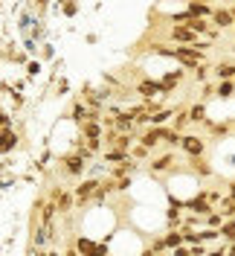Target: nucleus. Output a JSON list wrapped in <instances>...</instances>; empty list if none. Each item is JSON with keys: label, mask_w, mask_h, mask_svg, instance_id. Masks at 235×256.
<instances>
[{"label": "nucleus", "mask_w": 235, "mask_h": 256, "mask_svg": "<svg viewBox=\"0 0 235 256\" xmlns=\"http://www.w3.org/2000/svg\"><path fill=\"white\" fill-rule=\"evenodd\" d=\"M64 256H78V254H76V250H67V254H64Z\"/></svg>", "instance_id": "nucleus-35"}, {"label": "nucleus", "mask_w": 235, "mask_h": 256, "mask_svg": "<svg viewBox=\"0 0 235 256\" xmlns=\"http://www.w3.org/2000/svg\"><path fill=\"white\" fill-rule=\"evenodd\" d=\"M166 248H183V233H169L166 236Z\"/></svg>", "instance_id": "nucleus-22"}, {"label": "nucleus", "mask_w": 235, "mask_h": 256, "mask_svg": "<svg viewBox=\"0 0 235 256\" xmlns=\"http://www.w3.org/2000/svg\"><path fill=\"white\" fill-rule=\"evenodd\" d=\"M209 254V250H206L204 244H195V248H192V256H206Z\"/></svg>", "instance_id": "nucleus-30"}, {"label": "nucleus", "mask_w": 235, "mask_h": 256, "mask_svg": "<svg viewBox=\"0 0 235 256\" xmlns=\"http://www.w3.org/2000/svg\"><path fill=\"white\" fill-rule=\"evenodd\" d=\"M64 163H67V172H70V175H81V169L87 166V163H84V158H81L78 152H76V154H70Z\"/></svg>", "instance_id": "nucleus-11"}, {"label": "nucleus", "mask_w": 235, "mask_h": 256, "mask_svg": "<svg viewBox=\"0 0 235 256\" xmlns=\"http://www.w3.org/2000/svg\"><path fill=\"white\" fill-rule=\"evenodd\" d=\"M192 169H195L198 175H212V166H209L204 158H192Z\"/></svg>", "instance_id": "nucleus-19"}, {"label": "nucleus", "mask_w": 235, "mask_h": 256, "mask_svg": "<svg viewBox=\"0 0 235 256\" xmlns=\"http://www.w3.org/2000/svg\"><path fill=\"white\" fill-rule=\"evenodd\" d=\"M183 79V70H174V73H166V76H163V94H169V90H172L174 84H177V82Z\"/></svg>", "instance_id": "nucleus-12"}, {"label": "nucleus", "mask_w": 235, "mask_h": 256, "mask_svg": "<svg viewBox=\"0 0 235 256\" xmlns=\"http://www.w3.org/2000/svg\"><path fill=\"white\" fill-rule=\"evenodd\" d=\"M186 122H192V120H189V111H180L177 114V120H174V131H180Z\"/></svg>", "instance_id": "nucleus-25"}, {"label": "nucleus", "mask_w": 235, "mask_h": 256, "mask_svg": "<svg viewBox=\"0 0 235 256\" xmlns=\"http://www.w3.org/2000/svg\"><path fill=\"white\" fill-rule=\"evenodd\" d=\"M221 236V230H215V227H206V230H201V242H212V239H218Z\"/></svg>", "instance_id": "nucleus-24"}, {"label": "nucleus", "mask_w": 235, "mask_h": 256, "mask_svg": "<svg viewBox=\"0 0 235 256\" xmlns=\"http://www.w3.org/2000/svg\"><path fill=\"white\" fill-rule=\"evenodd\" d=\"M96 190H99V180H84L81 186H76V198L81 201V204H84L90 195H96Z\"/></svg>", "instance_id": "nucleus-10"}, {"label": "nucleus", "mask_w": 235, "mask_h": 256, "mask_svg": "<svg viewBox=\"0 0 235 256\" xmlns=\"http://www.w3.org/2000/svg\"><path fill=\"white\" fill-rule=\"evenodd\" d=\"M230 198H235V180L230 184Z\"/></svg>", "instance_id": "nucleus-34"}, {"label": "nucleus", "mask_w": 235, "mask_h": 256, "mask_svg": "<svg viewBox=\"0 0 235 256\" xmlns=\"http://www.w3.org/2000/svg\"><path fill=\"white\" fill-rule=\"evenodd\" d=\"M186 210H192L195 216H209V212H215V207H212V201H209L206 192H198L192 201H186Z\"/></svg>", "instance_id": "nucleus-3"}, {"label": "nucleus", "mask_w": 235, "mask_h": 256, "mask_svg": "<svg viewBox=\"0 0 235 256\" xmlns=\"http://www.w3.org/2000/svg\"><path fill=\"white\" fill-rule=\"evenodd\" d=\"M174 58L183 64V67H189V70H195V67H201L204 64V50L201 47H174Z\"/></svg>", "instance_id": "nucleus-1"}, {"label": "nucleus", "mask_w": 235, "mask_h": 256, "mask_svg": "<svg viewBox=\"0 0 235 256\" xmlns=\"http://www.w3.org/2000/svg\"><path fill=\"white\" fill-rule=\"evenodd\" d=\"M224 222H227V218H224V216H221L218 210H215V212H209V216H206V227H215V230H221V227H224Z\"/></svg>", "instance_id": "nucleus-21"}, {"label": "nucleus", "mask_w": 235, "mask_h": 256, "mask_svg": "<svg viewBox=\"0 0 235 256\" xmlns=\"http://www.w3.org/2000/svg\"><path fill=\"white\" fill-rule=\"evenodd\" d=\"M172 163H174L172 154H163V158H157L154 163H151V169H154V172H166V169H172Z\"/></svg>", "instance_id": "nucleus-15"}, {"label": "nucleus", "mask_w": 235, "mask_h": 256, "mask_svg": "<svg viewBox=\"0 0 235 256\" xmlns=\"http://www.w3.org/2000/svg\"><path fill=\"white\" fill-rule=\"evenodd\" d=\"M157 256H160V254H157Z\"/></svg>", "instance_id": "nucleus-37"}, {"label": "nucleus", "mask_w": 235, "mask_h": 256, "mask_svg": "<svg viewBox=\"0 0 235 256\" xmlns=\"http://www.w3.org/2000/svg\"><path fill=\"white\" fill-rule=\"evenodd\" d=\"M227 256H235V242H230V250H227Z\"/></svg>", "instance_id": "nucleus-33"}, {"label": "nucleus", "mask_w": 235, "mask_h": 256, "mask_svg": "<svg viewBox=\"0 0 235 256\" xmlns=\"http://www.w3.org/2000/svg\"><path fill=\"white\" fill-rule=\"evenodd\" d=\"M180 146H183V152H186L189 158H204V152H206V140L198 137V134H183Z\"/></svg>", "instance_id": "nucleus-2"}, {"label": "nucleus", "mask_w": 235, "mask_h": 256, "mask_svg": "<svg viewBox=\"0 0 235 256\" xmlns=\"http://www.w3.org/2000/svg\"><path fill=\"white\" fill-rule=\"evenodd\" d=\"M206 256H227V250H209Z\"/></svg>", "instance_id": "nucleus-32"}, {"label": "nucleus", "mask_w": 235, "mask_h": 256, "mask_svg": "<svg viewBox=\"0 0 235 256\" xmlns=\"http://www.w3.org/2000/svg\"><path fill=\"white\" fill-rule=\"evenodd\" d=\"M189 120H192V122H206V105L204 102H198V105L189 108Z\"/></svg>", "instance_id": "nucleus-13"}, {"label": "nucleus", "mask_w": 235, "mask_h": 256, "mask_svg": "<svg viewBox=\"0 0 235 256\" xmlns=\"http://www.w3.org/2000/svg\"><path fill=\"white\" fill-rule=\"evenodd\" d=\"M163 140H166V143H172V146H180V140H183V134H180V131H169V128H166Z\"/></svg>", "instance_id": "nucleus-23"}, {"label": "nucleus", "mask_w": 235, "mask_h": 256, "mask_svg": "<svg viewBox=\"0 0 235 256\" xmlns=\"http://www.w3.org/2000/svg\"><path fill=\"white\" fill-rule=\"evenodd\" d=\"M67 210H70V195L61 192V198H58V212H67Z\"/></svg>", "instance_id": "nucleus-26"}, {"label": "nucleus", "mask_w": 235, "mask_h": 256, "mask_svg": "<svg viewBox=\"0 0 235 256\" xmlns=\"http://www.w3.org/2000/svg\"><path fill=\"white\" fill-rule=\"evenodd\" d=\"M212 131H215V134H230V126H227V122H218V126H212Z\"/></svg>", "instance_id": "nucleus-28"}, {"label": "nucleus", "mask_w": 235, "mask_h": 256, "mask_svg": "<svg viewBox=\"0 0 235 256\" xmlns=\"http://www.w3.org/2000/svg\"><path fill=\"white\" fill-rule=\"evenodd\" d=\"M81 131H84L87 140H99V126H96L93 120H84V122H81Z\"/></svg>", "instance_id": "nucleus-14"}, {"label": "nucleus", "mask_w": 235, "mask_h": 256, "mask_svg": "<svg viewBox=\"0 0 235 256\" xmlns=\"http://www.w3.org/2000/svg\"><path fill=\"white\" fill-rule=\"evenodd\" d=\"M206 73H209V67H206V64L195 67V76H198V82H204V79H206Z\"/></svg>", "instance_id": "nucleus-27"}, {"label": "nucleus", "mask_w": 235, "mask_h": 256, "mask_svg": "<svg viewBox=\"0 0 235 256\" xmlns=\"http://www.w3.org/2000/svg\"><path fill=\"white\" fill-rule=\"evenodd\" d=\"M174 256H192V248H174Z\"/></svg>", "instance_id": "nucleus-31"}, {"label": "nucleus", "mask_w": 235, "mask_h": 256, "mask_svg": "<svg viewBox=\"0 0 235 256\" xmlns=\"http://www.w3.org/2000/svg\"><path fill=\"white\" fill-rule=\"evenodd\" d=\"M169 116H174V114H172V108H160L157 114H151V126H154V128H160L163 122H166V120H169Z\"/></svg>", "instance_id": "nucleus-17"}, {"label": "nucleus", "mask_w": 235, "mask_h": 256, "mask_svg": "<svg viewBox=\"0 0 235 256\" xmlns=\"http://www.w3.org/2000/svg\"><path fill=\"white\" fill-rule=\"evenodd\" d=\"M180 233H183V242H186L189 248H195V244H204V242H201V233H195L192 227H183Z\"/></svg>", "instance_id": "nucleus-16"}, {"label": "nucleus", "mask_w": 235, "mask_h": 256, "mask_svg": "<svg viewBox=\"0 0 235 256\" xmlns=\"http://www.w3.org/2000/svg\"><path fill=\"white\" fill-rule=\"evenodd\" d=\"M134 158L145 160V158H148V148H145V146H140V148H134Z\"/></svg>", "instance_id": "nucleus-29"}, {"label": "nucleus", "mask_w": 235, "mask_h": 256, "mask_svg": "<svg viewBox=\"0 0 235 256\" xmlns=\"http://www.w3.org/2000/svg\"><path fill=\"white\" fill-rule=\"evenodd\" d=\"M163 134H166V128H163V126H160V128H148V131L140 137V143L145 146V148H154V146L163 140Z\"/></svg>", "instance_id": "nucleus-7"}, {"label": "nucleus", "mask_w": 235, "mask_h": 256, "mask_svg": "<svg viewBox=\"0 0 235 256\" xmlns=\"http://www.w3.org/2000/svg\"><path fill=\"white\" fill-rule=\"evenodd\" d=\"M201 3H212V0H201Z\"/></svg>", "instance_id": "nucleus-36"}, {"label": "nucleus", "mask_w": 235, "mask_h": 256, "mask_svg": "<svg viewBox=\"0 0 235 256\" xmlns=\"http://www.w3.org/2000/svg\"><path fill=\"white\" fill-rule=\"evenodd\" d=\"M212 24H215V30H230V26L235 24V15L230 12V9H215Z\"/></svg>", "instance_id": "nucleus-6"}, {"label": "nucleus", "mask_w": 235, "mask_h": 256, "mask_svg": "<svg viewBox=\"0 0 235 256\" xmlns=\"http://www.w3.org/2000/svg\"><path fill=\"white\" fill-rule=\"evenodd\" d=\"M169 35H172V41H180L183 47H192V44H198V35L189 30L186 24H174Z\"/></svg>", "instance_id": "nucleus-4"}, {"label": "nucleus", "mask_w": 235, "mask_h": 256, "mask_svg": "<svg viewBox=\"0 0 235 256\" xmlns=\"http://www.w3.org/2000/svg\"><path fill=\"white\" fill-rule=\"evenodd\" d=\"M186 12L192 18H212L215 15V9H212V6H209V3H201V0H189V6H186Z\"/></svg>", "instance_id": "nucleus-5"}, {"label": "nucleus", "mask_w": 235, "mask_h": 256, "mask_svg": "<svg viewBox=\"0 0 235 256\" xmlns=\"http://www.w3.org/2000/svg\"><path fill=\"white\" fill-rule=\"evenodd\" d=\"M221 236L227 242H235V218H227L224 222V227H221Z\"/></svg>", "instance_id": "nucleus-20"}, {"label": "nucleus", "mask_w": 235, "mask_h": 256, "mask_svg": "<svg viewBox=\"0 0 235 256\" xmlns=\"http://www.w3.org/2000/svg\"><path fill=\"white\" fill-rule=\"evenodd\" d=\"M215 76L221 82H233L235 79V64L233 62H218L215 64Z\"/></svg>", "instance_id": "nucleus-8"}, {"label": "nucleus", "mask_w": 235, "mask_h": 256, "mask_svg": "<svg viewBox=\"0 0 235 256\" xmlns=\"http://www.w3.org/2000/svg\"><path fill=\"white\" fill-rule=\"evenodd\" d=\"M233 94H235V82H221L215 88V96H221V99H230Z\"/></svg>", "instance_id": "nucleus-18"}, {"label": "nucleus", "mask_w": 235, "mask_h": 256, "mask_svg": "<svg viewBox=\"0 0 235 256\" xmlns=\"http://www.w3.org/2000/svg\"><path fill=\"white\" fill-rule=\"evenodd\" d=\"M137 90H140V96L151 99V96L163 94V82H140V84H137Z\"/></svg>", "instance_id": "nucleus-9"}]
</instances>
